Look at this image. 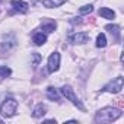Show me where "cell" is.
<instances>
[{"label":"cell","mask_w":124,"mask_h":124,"mask_svg":"<svg viewBox=\"0 0 124 124\" xmlns=\"http://www.w3.org/2000/svg\"><path fill=\"white\" fill-rule=\"evenodd\" d=\"M120 117H121V111L120 109L108 107V108H104L99 112H96L95 123H112V121H115Z\"/></svg>","instance_id":"1"},{"label":"cell","mask_w":124,"mask_h":124,"mask_svg":"<svg viewBox=\"0 0 124 124\" xmlns=\"http://www.w3.org/2000/svg\"><path fill=\"white\" fill-rule=\"evenodd\" d=\"M18 109V101L15 98H6L0 105V114L3 117H13Z\"/></svg>","instance_id":"2"},{"label":"cell","mask_w":124,"mask_h":124,"mask_svg":"<svg viewBox=\"0 0 124 124\" xmlns=\"http://www.w3.org/2000/svg\"><path fill=\"white\" fill-rule=\"evenodd\" d=\"M60 92H61V95H63V96H66V99H69V101H70L73 105H76L79 109L85 111V107H83V104L79 101V98L75 95L73 89H72L69 85H64V86H61V88H60Z\"/></svg>","instance_id":"3"},{"label":"cell","mask_w":124,"mask_h":124,"mask_svg":"<svg viewBox=\"0 0 124 124\" xmlns=\"http://www.w3.org/2000/svg\"><path fill=\"white\" fill-rule=\"evenodd\" d=\"M123 83H124V80H123V78L121 76H118V78H115V79H112L108 85H105L104 86V89H102V92H111V93H118L121 89H123Z\"/></svg>","instance_id":"4"},{"label":"cell","mask_w":124,"mask_h":124,"mask_svg":"<svg viewBox=\"0 0 124 124\" xmlns=\"http://www.w3.org/2000/svg\"><path fill=\"white\" fill-rule=\"evenodd\" d=\"M60 67V53H53L50 57H48V63H47V69L50 73H54L57 72Z\"/></svg>","instance_id":"5"},{"label":"cell","mask_w":124,"mask_h":124,"mask_svg":"<svg viewBox=\"0 0 124 124\" xmlns=\"http://www.w3.org/2000/svg\"><path fill=\"white\" fill-rule=\"evenodd\" d=\"M88 38H89V35L86 32H75V34L69 35V41L72 44H83L88 41Z\"/></svg>","instance_id":"6"},{"label":"cell","mask_w":124,"mask_h":124,"mask_svg":"<svg viewBox=\"0 0 124 124\" xmlns=\"http://www.w3.org/2000/svg\"><path fill=\"white\" fill-rule=\"evenodd\" d=\"M10 5L13 6V9L16 10V12H19V13H26L28 12V3H25V2H21V0H12L10 2Z\"/></svg>","instance_id":"7"},{"label":"cell","mask_w":124,"mask_h":124,"mask_svg":"<svg viewBox=\"0 0 124 124\" xmlns=\"http://www.w3.org/2000/svg\"><path fill=\"white\" fill-rule=\"evenodd\" d=\"M99 15H101L104 19H109V21H112V19L115 18V12L111 10V9H108V8H101V9H99Z\"/></svg>","instance_id":"8"},{"label":"cell","mask_w":124,"mask_h":124,"mask_svg":"<svg viewBox=\"0 0 124 124\" xmlns=\"http://www.w3.org/2000/svg\"><path fill=\"white\" fill-rule=\"evenodd\" d=\"M63 3H66V0H42V6L45 8H60Z\"/></svg>","instance_id":"9"},{"label":"cell","mask_w":124,"mask_h":124,"mask_svg":"<svg viewBox=\"0 0 124 124\" xmlns=\"http://www.w3.org/2000/svg\"><path fill=\"white\" fill-rule=\"evenodd\" d=\"M45 112H47V108H45V105H42V104H38V105L34 108V111H32V117H34V118H39V117H42Z\"/></svg>","instance_id":"10"},{"label":"cell","mask_w":124,"mask_h":124,"mask_svg":"<svg viewBox=\"0 0 124 124\" xmlns=\"http://www.w3.org/2000/svg\"><path fill=\"white\" fill-rule=\"evenodd\" d=\"M45 41H47V35H45V34L37 32V34L34 35V44H35V45H42V44H45Z\"/></svg>","instance_id":"11"},{"label":"cell","mask_w":124,"mask_h":124,"mask_svg":"<svg viewBox=\"0 0 124 124\" xmlns=\"http://www.w3.org/2000/svg\"><path fill=\"white\" fill-rule=\"evenodd\" d=\"M105 45H107V37H105V34H99L96 37V47L98 48H104Z\"/></svg>","instance_id":"12"},{"label":"cell","mask_w":124,"mask_h":124,"mask_svg":"<svg viewBox=\"0 0 124 124\" xmlns=\"http://www.w3.org/2000/svg\"><path fill=\"white\" fill-rule=\"evenodd\" d=\"M47 96L50 99H53V101H58V93H57V91L53 86H48L47 88Z\"/></svg>","instance_id":"13"},{"label":"cell","mask_w":124,"mask_h":124,"mask_svg":"<svg viewBox=\"0 0 124 124\" xmlns=\"http://www.w3.org/2000/svg\"><path fill=\"white\" fill-rule=\"evenodd\" d=\"M107 29H108L111 34H114L115 39L120 38V26H117V25H107Z\"/></svg>","instance_id":"14"},{"label":"cell","mask_w":124,"mask_h":124,"mask_svg":"<svg viewBox=\"0 0 124 124\" xmlns=\"http://www.w3.org/2000/svg\"><path fill=\"white\" fill-rule=\"evenodd\" d=\"M92 10H93V6L92 5H85V6H82L79 9V13L80 15H86V13H91Z\"/></svg>","instance_id":"15"},{"label":"cell","mask_w":124,"mask_h":124,"mask_svg":"<svg viewBox=\"0 0 124 124\" xmlns=\"http://www.w3.org/2000/svg\"><path fill=\"white\" fill-rule=\"evenodd\" d=\"M12 73V70L9 69V67H6V66H0V78H6V76H9Z\"/></svg>","instance_id":"16"},{"label":"cell","mask_w":124,"mask_h":124,"mask_svg":"<svg viewBox=\"0 0 124 124\" xmlns=\"http://www.w3.org/2000/svg\"><path fill=\"white\" fill-rule=\"evenodd\" d=\"M55 29V22H51L50 25H42V31H47V32H53Z\"/></svg>","instance_id":"17"},{"label":"cell","mask_w":124,"mask_h":124,"mask_svg":"<svg viewBox=\"0 0 124 124\" xmlns=\"http://www.w3.org/2000/svg\"><path fill=\"white\" fill-rule=\"evenodd\" d=\"M32 60H34V64L37 66V64L39 63V60H41V55H39L38 53H34V54H32Z\"/></svg>","instance_id":"18"}]
</instances>
